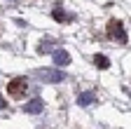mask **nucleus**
<instances>
[{"mask_svg": "<svg viewBox=\"0 0 131 129\" xmlns=\"http://www.w3.org/2000/svg\"><path fill=\"white\" fill-rule=\"evenodd\" d=\"M54 19H56V21H70L73 17H70V14H66L61 7H56V9H54Z\"/></svg>", "mask_w": 131, "mask_h": 129, "instance_id": "obj_9", "label": "nucleus"}, {"mask_svg": "<svg viewBox=\"0 0 131 129\" xmlns=\"http://www.w3.org/2000/svg\"><path fill=\"white\" fill-rule=\"evenodd\" d=\"M52 56H54V63H56V66H68V63H70V54L66 52V49H54Z\"/></svg>", "mask_w": 131, "mask_h": 129, "instance_id": "obj_5", "label": "nucleus"}, {"mask_svg": "<svg viewBox=\"0 0 131 129\" xmlns=\"http://www.w3.org/2000/svg\"><path fill=\"white\" fill-rule=\"evenodd\" d=\"M108 35H110L112 40H117L119 45L126 42V31H124V26H122L119 21H110V26H108Z\"/></svg>", "mask_w": 131, "mask_h": 129, "instance_id": "obj_3", "label": "nucleus"}, {"mask_svg": "<svg viewBox=\"0 0 131 129\" xmlns=\"http://www.w3.org/2000/svg\"><path fill=\"white\" fill-rule=\"evenodd\" d=\"M35 75L42 80V82H52V85L66 80V73L63 71H56V68H40V71H35Z\"/></svg>", "mask_w": 131, "mask_h": 129, "instance_id": "obj_1", "label": "nucleus"}, {"mask_svg": "<svg viewBox=\"0 0 131 129\" xmlns=\"http://www.w3.org/2000/svg\"><path fill=\"white\" fill-rule=\"evenodd\" d=\"M94 63H96L98 68H103V71H105V68L110 66V59H108V56H103V54H96V56H94Z\"/></svg>", "mask_w": 131, "mask_h": 129, "instance_id": "obj_8", "label": "nucleus"}, {"mask_svg": "<svg viewBox=\"0 0 131 129\" xmlns=\"http://www.w3.org/2000/svg\"><path fill=\"white\" fill-rule=\"evenodd\" d=\"M3 103H5V101H3V94H0V106H3Z\"/></svg>", "mask_w": 131, "mask_h": 129, "instance_id": "obj_10", "label": "nucleus"}, {"mask_svg": "<svg viewBox=\"0 0 131 129\" xmlns=\"http://www.w3.org/2000/svg\"><path fill=\"white\" fill-rule=\"evenodd\" d=\"M42 108H45V101H42V99H33V101L24 103V110L30 113V115H38V113H42Z\"/></svg>", "mask_w": 131, "mask_h": 129, "instance_id": "obj_4", "label": "nucleus"}, {"mask_svg": "<svg viewBox=\"0 0 131 129\" xmlns=\"http://www.w3.org/2000/svg\"><path fill=\"white\" fill-rule=\"evenodd\" d=\"M52 45H54V40H52V38L42 40V42H40V47H38V52H40V54H47V52H54V47H52Z\"/></svg>", "mask_w": 131, "mask_h": 129, "instance_id": "obj_7", "label": "nucleus"}, {"mask_svg": "<svg viewBox=\"0 0 131 129\" xmlns=\"http://www.w3.org/2000/svg\"><path fill=\"white\" fill-rule=\"evenodd\" d=\"M94 101H96V94H94V92H82V94L77 96V106H82V108L91 106Z\"/></svg>", "mask_w": 131, "mask_h": 129, "instance_id": "obj_6", "label": "nucleus"}, {"mask_svg": "<svg viewBox=\"0 0 131 129\" xmlns=\"http://www.w3.org/2000/svg\"><path fill=\"white\" fill-rule=\"evenodd\" d=\"M26 89H28V80L26 77H14L12 82L7 85V92H9V96H24L26 94Z\"/></svg>", "mask_w": 131, "mask_h": 129, "instance_id": "obj_2", "label": "nucleus"}]
</instances>
